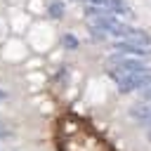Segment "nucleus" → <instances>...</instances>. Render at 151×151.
I'll use <instances>...</instances> for the list:
<instances>
[{
	"label": "nucleus",
	"mask_w": 151,
	"mask_h": 151,
	"mask_svg": "<svg viewBox=\"0 0 151 151\" xmlns=\"http://www.w3.org/2000/svg\"><path fill=\"white\" fill-rule=\"evenodd\" d=\"M149 137H151V123H149Z\"/></svg>",
	"instance_id": "9b49d317"
},
{
	"label": "nucleus",
	"mask_w": 151,
	"mask_h": 151,
	"mask_svg": "<svg viewBox=\"0 0 151 151\" xmlns=\"http://www.w3.org/2000/svg\"><path fill=\"white\" fill-rule=\"evenodd\" d=\"M5 134H7V130H5V125L0 123V137H5Z\"/></svg>",
	"instance_id": "1a4fd4ad"
},
{
	"label": "nucleus",
	"mask_w": 151,
	"mask_h": 151,
	"mask_svg": "<svg viewBox=\"0 0 151 151\" xmlns=\"http://www.w3.org/2000/svg\"><path fill=\"white\" fill-rule=\"evenodd\" d=\"M142 97H144V99H151V85H149V87H144V90H142Z\"/></svg>",
	"instance_id": "6e6552de"
},
{
	"label": "nucleus",
	"mask_w": 151,
	"mask_h": 151,
	"mask_svg": "<svg viewBox=\"0 0 151 151\" xmlns=\"http://www.w3.org/2000/svg\"><path fill=\"white\" fill-rule=\"evenodd\" d=\"M111 78L118 83L120 92H132V90H144L151 85V68L144 71H111Z\"/></svg>",
	"instance_id": "f257e3e1"
},
{
	"label": "nucleus",
	"mask_w": 151,
	"mask_h": 151,
	"mask_svg": "<svg viewBox=\"0 0 151 151\" xmlns=\"http://www.w3.org/2000/svg\"><path fill=\"white\" fill-rule=\"evenodd\" d=\"M87 2H92L94 7H104V5H109L111 0H87Z\"/></svg>",
	"instance_id": "0eeeda50"
},
{
	"label": "nucleus",
	"mask_w": 151,
	"mask_h": 151,
	"mask_svg": "<svg viewBox=\"0 0 151 151\" xmlns=\"http://www.w3.org/2000/svg\"><path fill=\"white\" fill-rule=\"evenodd\" d=\"M116 50H120V52H130V54H137V57H151V50H144V45H137V42H132V40H118L116 45H113Z\"/></svg>",
	"instance_id": "7ed1b4c3"
},
{
	"label": "nucleus",
	"mask_w": 151,
	"mask_h": 151,
	"mask_svg": "<svg viewBox=\"0 0 151 151\" xmlns=\"http://www.w3.org/2000/svg\"><path fill=\"white\" fill-rule=\"evenodd\" d=\"M130 116L142 123H151V104H134L130 109Z\"/></svg>",
	"instance_id": "20e7f679"
},
{
	"label": "nucleus",
	"mask_w": 151,
	"mask_h": 151,
	"mask_svg": "<svg viewBox=\"0 0 151 151\" xmlns=\"http://www.w3.org/2000/svg\"><path fill=\"white\" fill-rule=\"evenodd\" d=\"M47 12H50L52 19H61V17H64V2H61V0H52L50 7H47Z\"/></svg>",
	"instance_id": "39448f33"
},
{
	"label": "nucleus",
	"mask_w": 151,
	"mask_h": 151,
	"mask_svg": "<svg viewBox=\"0 0 151 151\" xmlns=\"http://www.w3.org/2000/svg\"><path fill=\"white\" fill-rule=\"evenodd\" d=\"M64 45H68V47H76V45H78V40H76L73 35H66V38H64Z\"/></svg>",
	"instance_id": "423d86ee"
},
{
	"label": "nucleus",
	"mask_w": 151,
	"mask_h": 151,
	"mask_svg": "<svg viewBox=\"0 0 151 151\" xmlns=\"http://www.w3.org/2000/svg\"><path fill=\"white\" fill-rule=\"evenodd\" d=\"M2 97H5V92H2V90H0V101H2Z\"/></svg>",
	"instance_id": "9d476101"
},
{
	"label": "nucleus",
	"mask_w": 151,
	"mask_h": 151,
	"mask_svg": "<svg viewBox=\"0 0 151 151\" xmlns=\"http://www.w3.org/2000/svg\"><path fill=\"white\" fill-rule=\"evenodd\" d=\"M109 64H111V66H116L118 71H144V68H149L142 59H137V54H134V57L113 54V57H109Z\"/></svg>",
	"instance_id": "f03ea898"
}]
</instances>
